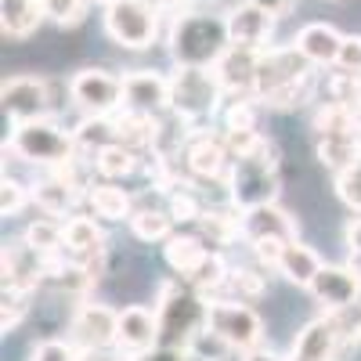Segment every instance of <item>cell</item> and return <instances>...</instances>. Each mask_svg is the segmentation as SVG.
<instances>
[{"label":"cell","mask_w":361,"mask_h":361,"mask_svg":"<svg viewBox=\"0 0 361 361\" xmlns=\"http://www.w3.org/2000/svg\"><path fill=\"white\" fill-rule=\"evenodd\" d=\"M166 47L173 66H209L221 62V54L231 47V29L228 15L209 11V8H180L170 18L166 29Z\"/></svg>","instance_id":"1"},{"label":"cell","mask_w":361,"mask_h":361,"mask_svg":"<svg viewBox=\"0 0 361 361\" xmlns=\"http://www.w3.org/2000/svg\"><path fill=\"white\" fill-rule=\"evenodd\" d=\"M156 314H159V347H192V340L209 322V300L192 289L185 279H170L159 286L156 296Z\"/></svg>","instance_id":"2"},{"label":"cell","mask_w":361,"mask_h":361,"mask_svg":"<svg viewBox=\"0 0 361 361\" xmlns=\"http://www.w3.org/2000/svg\"><path fill=\"white\" fill-rule=\"evenodd\" d=\"M4 156H15L40 170H58L80 156V145H76V134L66 130L54 116H44V119H25V123L11 127Z\"/></svg>","instance_id":"3"},{"label":"cell","mask_w":361,"mask_h":361,"mask_svg":"<svg viewBox=\"0 0 361 361\" xmlns=\"http://www.w3.org/2000/svg\"><path fill=\"white\" fill-rule=\"evenodd\" d=\"M224 188H228V202L235 209H253V206H264V202H279V188H282L279 145L264 137V145L253 148L250 156L231 159Z\"/></svg>","instance_id":"4"},{"label":"cell","mask_w":361,"mask_h":361,"mask_svg":"<svg viewBox=\"0 0 361 361\" xmlns=\"http://www.w3.org/2000/svg\"><path fill=\"white\" fill-rule=\"evenodd\" d=\"M228 105V94L209 66H177L170 73V112L188 127H206Z\"/></svg>","instance_id":"5"},{"label":"cell","mask_w":361,"mask_h":361,"mask_svg":"<svg viewBox=\"0 0 361 361\" xmlns=\"http://www.w3.org/2000/svg\"><path fill=\"white\" fill-rule=\"evenodd\" d=\"M105 33L112 44L127 51H145L159 40V18L163 11L152 0H116L105 4Z\"/></svg>","instance_id":"6"},{"label":"cell","mask_w":361,"mask_h":361,"mask_svg":"<svg viewBox=\"0 0 361 361\" xmlns=\"http://www.w3.org/2000/svg\"><path fill=\"white\" fill-rule=\"evenodd\" d=\"M300 83H314V62H307L304 51L296 44L275 47L267 44L260 47V62H257V98H271L279 90L300 87Z\"/></svg>","instance_id":"7"},{"label":"cell","mask_w":361,"mask_h":361,"mask_svg":"<svg viewBox=\"0 0 361 361\" xmlns=\"http://www.w3.org/2000/svg\"><path fill=\"white\" fill-rule=\"evenodd\" d=\"M209 329L217 336H224L235 354H246L253 347L264 343V318L246 304V300H235V296H217L209 300Z\"/></svg>","instance_id":"8"},{"label":"cell","mask_w":361,"mask_h":361,"mask_svg":"<svg viewBox=\"0 0 361 361\" xmlns=\"http://www.w3.org/2000/svg\"><path fill=\"white\" fill-rule=\"evenodd\" d=\"M69 102L83 116H116L123 109V76L109 69H80L69 80Z\"/></svg>","instance_id":"9"},{"label":"cell","mask_w":361,"mask_h":361,"mask_svg":"<svg viewBox=\"0 0 361 361\" xmlns=\"http://www.w3.org/2000/svg\"><path fill=\"white\" fill-rule=\"evenodd\" d=\"M0 102L11 123H25V119H44L54 116L58 102L51 94V80L44 76H11L0 87Z\"/></svg>","instance_id":"10"},{"label":"cell","mask_w":361,"mask_h":361,"mask_svg":"<svg viewBox=\"0 0 361 361\" xmlns=\"http://www.w3.org/2000/svg\"><path fill=\"white\" fill-rule=\"evenodd\" d=\"M185 170L199 180H228L231 170V152L224 145V130L214 127H192L185 141Z\"/></svg>","instance_id":"11"},{"label":"cell","mask_w":361,"mask_h":361,"mask_svg":"<svg viewBox=\"0 0 361 361\" xmlns=\"http://www.w3.org/2000/svg\"><path fill=\"white\" fill-rule=\"evenodd\" d=\"M307 293L314 296V304L322 311L336 314L361 304V275L350 264H325L314 275V282L307 286Z\"/></svg>","instance_id":"12"},{"label":"cell","mask_w":361,"mask_h":361,"mask_svg":"<svg viewBox=\"0 0 361 361\" xmlns=\"http://www.w3.org/2000/svg\"><path fill=\"white\" fill-rule=\"evenodd\" d=\"M119 311L98 300H80L69 314V340L76 347H116Z\"/></svg>","instance_id":"13"},{"label":"cell","mask_w":361,"mask_h":361,"mask_svg":"<svg viewBox=\"0 0 361 361\" xmlns=\"http://www.w3.org/2000/svg\"><path fill=\"white\" fill-rule=\"evenodd\" d=\"M343 354V333H340V322L336 314H322L314 322H307L304 329L296 333L289 361H336Z\"/></svg>","instance_id":"14"},{"label":"cell","mask_w":361,"mask_h":361,"mask_svg":"<svg viewBox=\"0 0 361 361\" xmlns=\"http://www.w3.org/2000/svg\"><path fill=\"white\" fill-rule=\"evenodd\" d=\"M0 267H4V286H15V289H25V293H37L47 282V253L29 246L25 238L4 243Z\"/></svg>","instance_id":"15"},{"label":"cell","mask_w":361,"mask_h":361,"mask_svg":"<svg viewBox=\"0 0 361 361\" xmlns=\"http://www.w3.org/2000/svg\"><path fill=\"white\" fill-rule=\"evenodd\" d=\"M257 62H260V47H243V44H231L221 62L214 66L221 87L228 102L231 98H257Z\"/></svg>","instance_id":"16"},{"label":"cell","mask_w":361,"mask_h":361,"mask_svg":"<svg viewBox=\"0 0 361 361\" xmlns=\"http://www.w3.org/2000/svg\"><path fill=\"white\" fill-rule=\"evenodd\" d=\"M123 109L145 112V116H163L170 112V76L156 69H134L123 76Z\"/></svg>","instance_id":"17"},{"label":"cell","mask_w":361,"mask_h":361,"mask_svg":"<svg viewBox=\"0 0 361 361\" xmlns=\"http://www.w3.org/2000/svg\"><path fill=\"white\" fill-rule=\"evenodd\" d=\"M116 347L123 354H148L159 347V314L156 307H145V304H130L119 311V329H116Z\"/></svg>","instance_id":"18"},{"label":"cell","mask_w":361,"mask_h":361,"mask_svg":"<svg viewBox=\"0 0 361 361\" xmlns=\"http://www.w3.org/2000/svg\"><path fill=\"white\" fill-rule=\"evenodd\" d=\"M33 202H37L40 214L66 221V217L76 214L80 202H87V192L76 188L62 170H44V177L33 185Z\"/></svg>","instance_id":"19"},{"label":"cell","mask_w":361,"mask_h":361,"mask_svg":"<svg viewBox=\"0 0 361 361\" xmlns=\"http://www.w3.org/2000/svg\"><path fill=\"white\" fill-rule=\"evenodd\" d=\"M275 22L279 15H271L250 0L235 4L228 11V29H231V44H243V47H267L271 33H275Z\"/></svg>","instance_id":"20"},{"label":"cell","mask_w":361,"mask_h":361,"mask_svg":"<svg viewBox=\"0 0 361 361\" xmlns=\"http://www.w3.org/2000/svg\"><path fill=\"white\" fill-rule=\"evenodd\" d=\"M243 238L246 243H260V238L293 243L296 238V221L286 214L279 202H264V206L243 209Z\"/></svg>","instance_id":"21"},{"label":"cell","mask_w":361,"mask_h":361,"mask_svg":"<svg viewBox=\"0 0 361 361\" xmlns=\"http://www.w3.org/2000/svg\"><path fill=\"white\" fill-rule=\"evenodd\" d=\"M314 156L322 166H329L333 173L350 170L361 163V130H329V134H314Z\"/></svg>","instance_id":"22"},{"label":"cell","mask_w":361,"mask_h":361,"mask_svg":"<svg viewBox=\"0 0 361 361\" xmlns=\"http://www.w3.org/2000/svg\"><path fill=\"white\" fill-rule=\"evenodd\" d=\"M293 44L304 51L307 62L333 69L336 58H340V47H343V33H340L336 25H329V22H307V25L296 33Z\"/></svg>","instance_id":"23"},{"label":"cell","mask_w":361,"mask_h":361,"mask_svg":"<svg viewBox=\"0 0 361 361\" xmlns=\"http://www.w3.org/2000/svg\"><path fill=\"white\" fill-rule=\"evenodd\" d=\"M87 206H90V214H94L98 221H109V224H116V221H130V214H134V195L119 185V180H94L90 185V192H87Z\"/></svg>","instance_id":"24"},{"label":"cell","mask_w":361,"mask_h":361,"mask_svg":"<svg viewBox=\"0 0 361 361\" xmlns=\"http://www.w3.org/2000/svg\"><path fill=\"white\" fill-rule=\"evenodd\" d=\"M209 250H214V246H209L199 231H173L163 243V260H166V267L173 271V275L188 279L192 271L206 260Z\"/></svg>","instance_id":"25"},{"label":"cell","mask_w":361,"mask_h":361,"mask_svg":"<svg viewBox=\"0 0 361 361\" xmlns=\"http://www.w3.org/2000/svg\"><path fill=\"white\" fill-rule=\"evenodd\" d=\"M66 253L73 260H87V257H98L105 253V231L102 221L94 214H73L66 217Z\"/></svg>","instance_id":"26"},{"label":"cell","mask_w":361,"mask_h":361,"mask_svg":"<svg viewBox=\"0 0 361 361\" xmlns=\"http://www.w3.org/2000/svg\"><path fill=\"white\" fill-rule=\"evenodd\" d=\"M322 267H325V260L318 257V250H311V246L300 243V238H293V243H286V250H282L279 275H282L289 286H296V289H307Z\"/></svg>","instance_id":"27"},{"label":"cell","mask_w":361,"mask_h":361,"mask_svg":"<svg viewBox=\"0 0 361 361\" xmlns=\"http://www.w3.org/2000/svg\"><path fill=\"white\" fill-rule=\"evenodd\" d=\"M44 18L40 0H0V29L8 40H25Z\"/></svg>","instance_id":"28"},{"label":"cell","mask_w":361,"mask_h":361,"mask_svg":"<svg viewBox=\"0 0 361 361\" xmlns=\"http://www.w3.org/2000/svg\"><path fill=\"white\" fill-rule=\"evenodd\" d=\"M90 163H94L98 177H105V180H123V177H130V173H137V170L145 166V152H137V148H130V145H123V141H112V145H105Z\"/></svg>","instance_id":"29"},{"label":"cell","mask_w":361,"mask_h":361,"mask_svg":"<svg viewBox=\"0 0 361 361\" xmlns=\"http://www.w3.org/2000/svg\"><path fill=\"white\" fill-rule=\"evenodd\" d=\"M130 231L134 238H141V243H166V238L173 235V217H170V209L166 206H134V214H130Z\"/></svg>","instance_id":"30"},{"label":"cell","mask_w":361,"mask_h":361,"mask_svg":"<svg viewBox=\"0 0 361 361\" xmlns=\"http://www.w3.org/2000/svg\"><path fill=\"white\" fill-rule=\"evenodd\" d=\"M228 275H231V267H228L224 253H221V250H209V253H206V260L192 271V275H188L185 282H188L192 289H199L206 300H217V296H224Z\"/></svg>","instance_id":"31"},{"label":"cell","mask_w":361,"mask_h":361,"mask_svg":"<svg viewBox=\"0 0 361 361\" xmlns=\"http://www.w3.org/2000/svg\"><path fill=\"white\" fill-rule=\"evenodd\" d=\"M73 134H76V145H80V156H90V159H94L105 145L119 141L116 116H83L73 127Z\"/></svg>","instance_id":"32"},{"label":"cell","mask_w":361,"mask_h":361,"mask_svg":"<svg viewBox=\"0 0 361 361\" xmlns=\"http://www.w3.org/2000/svg\"><path fill=\"white\" fill-rule=\"evenodd\" d=\"M166 209H170V217H173L180 228H195L209 206H206L202 195L192 188V180H185V185H177V188L166 192Z\"/></svg>","instance_id":"33"},{"label":"cell","mask_w":361,"mask_h":361,"mask_svg":"<svg viewBox=\"0 0 361 361\" xmlns=\"http://www.w3.org/2000/svg\"><path fill=\"white\" fill-rule=\"evenodd\" d=\"M22 238L29 246H37L40 253H66V221H58V217H37V221H29Z\"/></svg>","instance_id":"34"},{"label":"cell","mask_w":361,"mask_h":361,"mask_svg":"<svg viewBox=\"0 0 361 361\" xmlns=\"http://www.w3.org/2000/svg\"><path fill=\"white\" fill-rule=\"evenodd\" d=\"M264 293H267V267H260L257 260H253V267H231L224 296H235V300L253 304V300H260Z\"/></svg>","instance_id":"35"},{"label":"cell","mask_w":361,"mask_h":361,"mask_svg":"<svg viewBox=\"0 0 361 361\" xmlns=\"http://www.w3.org/2000/svg\"><path fill=\"white\" fill-rule=\"evenodd\" d=\"M260 98H231L221 112V130H260Z\"/></svg>","instance_id":"36"},{"label":"cell","mask_w":361,"mask_h":361,"mask_svg":"<svg viewBox=\"0 0 361 361\" xmlns=\"http://www.w3.org/2000/svg\"><path fill=\"white\" fill-rule=\"evenodd\" d=\"M333 69H336V66H333ZM325 102L357 109V105H361V73H347V69L329 73V76H325Z\"/></svg>","instance_id":"37"},{"label":"cell","mask_w":361,"mask_h":361,"mask_svg":"<svg viewBox=\"0 0 361 361\" xmlns=\"http://www.w3.org/2000/svg\"><path fill=\"white\" fill-rule=\"evenodd\" d=\"M29 300H33V293H25V289H15V286H4V296H0V329H4V333H11V329L29 314Z\"/></svg>","instance_id":"38"},{"label":"cell","mask_w":361,"mask_h":361,"mask_svg":"<svg viewBox=\"0 0 361 361\" xmlns=\"http://www.w3.org/2000/svg\"><path fill=\"white\" fill-rule=\"evenodd\" d=\"M29 202H33V188H25L18 177L4 173V180H0V209H4V217H18Z\"/></svg>","instance_id":"39"},{"label":"cell","mask_w":361,"mask_h":361,"mask_svg":"<svg viewBox=\"0 0 361 361\" xmlns=\"http://www.w3.org/2000/svg\"><path fill=\"white\" fill-rule=\"evenodd\" d=\"M188 350H192L195 357H202V361H228V357L235 354V347H231L224 336H217L209 325H206L202 333L192 340V347H188Z\"/></svg>","instance_id":"40"},{"label":"cell","mask_w":361,"mask_h":361,"mask_svg":"<svg viewBox=\"0 0 361 361\" xmlns=\"http://www.w3.org/2000/svg\"><path fill=\"white\" fill-rule=\"evenodd\" d=\"M44 4V15L54 22V25H80L90 0H40Z\"/></svg>","instance_id":"41"},{"label":"cell","mask_w":361,"mask_h":361,"mask_svg":"<svg viewBox=\"0 0 361 361\" xmlns=\"http://www.w3.org/2000/svg\"><path fill=\"white\" fill-rule=\"evenodd\" d=\"M333 188H336L340 202L350 209V214H361V163L350 166V170H340L336 180H333Z\"/></svg>","instance_id":"42"},{"label":"cell","mask_w":361,"mask_h":361,"mask_svg":"<svg viewBox=\"0 0 361 361\" xmlns=\"http://www.w3.org/2000/svg\"><path fill=\"white\" fill-rule=\"evenodd\" d=\"M29 361H80V347L66 336V340H40L29 350Z\"/></svg>","instance_id":"43"},{"label":"cell","mask_w":361,"mask_h":361,"mask_svg":"<svg viewBox=\"0 0 361 361\" xmlns=\"http://www.w3.org/2000/svg\"><path fill=\"white\" fill-rule=\"evenodd\" d=\"M224 145H228L231 159H238V156H250L253 148H260L264 134L260 130H224Z\"/></svg>","instance_id":"44"},{"label":"cell","mask_w":361,"mask_h":361,"mask_svg":"<svg viewBox=\"0 0 361 361\" xmlns=\"http://www.w3.org/2000/svg\"><path fill=\"white\" fill-rule=\"evenodd\" d=\"M250 250H253V260H257L260 267L279 271V260H282L286 243H279V238H260V243H250Z\"/></svg>","instance_id":"45"},{"label":"cell","mask_w":361,"mask_h":361,"mask_svg":"<svg viewBox=\"0 0 361 361\" xmlns=\"http://www.w3.org/2000/svg\"><path fill=\"white\" fill-rule=\"evenodd\" d=\"M343 243H347V264L361 275V214L347 221V228H343Z\"/></svg>","instance_id":"46"},{"label":"cell","mask_w":361,"mask_h":361,"mask_svg":"<svg viewBox=\"0 0 361 361\" xmlns=\"http://www.w3.org/2000/svg\"><path fill=\"white\" fill-rule=\"evenodd\" d=\"M336 69L361 73V37H343V47H340V58H336Z\"/></svg>","instance_id":"47"},{"label":"cell","mask_w":361,"mask_h":361,"mask_svg":"<svg viewBox=\"0 0 361 361\" xmlns=\"http://www.w3.org/2000/svg\"><path fill=\"white\" fill-rule=\"evenodd\" d=\"M137 361H202V357H195V354L185 350V347H156V350L141 354Z\"/></svg>","instance_id":"48"},{"label":"cell","mask_w":361,"mask_h":361,"mask_svg":"<svg viewBox=\"0 0 361 361\" xmlns=\"http://www.w3.org/2000/svg\"><path fill=\"white\" fill-rule=\"evenodd\" d=\"M238 361H289V357H282L279 350H271V347H253V350H246V354H238Z\"/></svg>","instance_id":"49"},{"label":"cell","mask_w":361,"mask_h":361,"mask_svg":"<svg viewBox=\"0 0 361 361\" xmlns=\"http://www.w3.org/2000/svg\"><path fill=\"white\" fill-rule=\"evenodd\" d=\"M250 4H257V8H264V11H271V15H286L289 11V4H293V0H250Z\"/></svg>","instance_id":"50"},{"label":"cell","mask_w":361,"mask_h":361,"mask_svg":"<svg viewBox=\"0 0 361 361\" xmlns=\"http://www.w3.org/2000/svg\"><path fill=\"white\" fill-rule=\"evenodd\" d=\"M354 116H357V130H361V105H357V109H354Z\"/></svg>","instance_id":"51"},{"label":"cell","mask_w":361,"mask_h":361,"mask_svg":"<svg viewBox=\"0 0 361 361\" xmlns=\"http://www.w3.org/2000/svg\"><path fill=\"white\" fill-rule=\"evenodd\" d=\"M90 4H116V0H90Z\"/></svg>","instance_id":"52"}]
</instances>
